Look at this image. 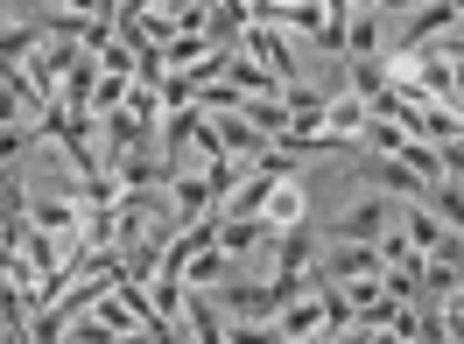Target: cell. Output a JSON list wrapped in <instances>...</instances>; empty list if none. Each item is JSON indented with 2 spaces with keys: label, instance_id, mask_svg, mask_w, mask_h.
Wrapping results in <instances>:
<instances>
[{
  "label": "cell",
  "instance_id": "3",
  "mask_svg": "<svg viewBox=\"0 0 464 344\" xmlns=\"http://www.w3.org/2000/svg\"><path fill=\"white\" fill-rule=\"evenodd\" d=\"M239 50H246V57L261 63V71H275L282 85H303V78H295V50H289V35L275 29V22H254V29H246V43H239Z\"/></svg>",
  "mask_w": 464,
  "mask_h": 344
},
{
  "label": "cell",
  "instance_id": "12",
  "mask_svg": "<svg viewBox=\"0 0 464 344\" xmlns=\"http://www.w3.org/2000/svg\"><path fill=\"white\" fill-rule=\"evenodd\" d=\"M43 22H22V29H0V78H14V71H22V63L35 57V50H43Z\"/></svg>",
  "mask_w": 464,
  "mask_h": 344
},
{
  "label": "cell",
  "instance_id": "17",
  "mask_svg": "<svg viewBox=\"0 0 464 344\" xmlns=\"http://www.w3.org/2000/svg\"><path fill=\"white\" fill-rule=\"evenodd\" d=\"M120 113H134V119H148V127H155V134H162V91H155V85H141V78H134V91H127V106H120Z\"/></svg>",
  "mask_w": 464,
  "mask_h": 344
},
{
  "label": "cell",
  "instance_id": "8",
  "mask_svg": "<svg viewBox=\"0 0 464 344\" xmlns=\"http://www.w3.org/2000/svg\"><path fill=\"white\" fill-rule=\"evenodd\" d=\"M366 119H373V106H366L359 91H331V99H324V134H338V141H359Z\"/></svg>",
  "mask_w": 464,
  "mask_h": 344
},
{
  "label": "cell",
  "instance_id": "13",
  "mask_svg": "<svg viewBox=\"0 0 464 344\" xmlns=\"http://www.w3.org/2000/svg\"><path fill=\"white\" fill-rule=\"evenodd\" d=\"M267 239H275V225H267V218H226V225H218V246H226L232 260L254 253V246H267Z\"/></svg>",
  "mask_w": 464,
  "mask_h": 344
},
{
  "label": "cell",
  "instance_id": "15",
  "mask_svg": "<svg viewBox=\"0 0 464 344\" xmlns=\"http://www.w3.org/2000/svg\"><path fill=\"white\" fill-rule=\"evenodd\" d=\"M380 50V14H345V57H373Z\"/></svg>",
  "mask_w": 464,
  "mask_h": 344
},
{
  "label": "cell",
  "instance_id": "4",
  "mask_svg": "<svg viewBox=\"0 0 464 344\" xmlns=\"http://www.w3.org/2000/svg\"><path fill=\"white\" fill-rule=\"evenodd\" d=\"M211 211H226V204L211 197V183H204V176H183V169H176V176H169V218H176V232H183V225H204Z\"/></svg>",
  "mask_w": 464,
  "mask_h": 344
},
{
  "label": "cell",
  "instance_id": "19",
  "mask_svg": "<svg viewBox=\"0 0 464 344\" xmlns=\"http://www.w3.org/2000/svg\"><path fill=\"white\" fill-rule=\"evenodd\" d=\"M422 0H380V14H415Z\"/></svg>",
  "mask_w": 464,
  "mask_h": 344
},
{
  "label": "cell",
  "instance_id": "18",
  "mask_svg": "<svg viewBox=\"0 0 464 344\" xmlns=\"http://www.w3.org/2000/svg\"><path fill=\"white\" fill-rule=\"evenodd\" d=\"M14 119H29V106H22V99H14V91L0 85V127H14Z\"/></svg>",
  "mask_w": 464,
  "mask_h": 344
},
{
  "label": "cell",
  "instance_id": "1",
  "mask_svg": "<svg viewBox=\"0 0 464 344\" xmlns=\"http://www.w3.org/2000/svg\"><path fill=\"white\" fill-rule=\"evenodd\" d=\"M394 225V197H380V190H366V197L352 204V211H338V239H352V246H380V232Z\"/></svg>",
  "mask_w": 464,
  "mask_h": 344
},
{
  "label": "cell",
  "instance_id": "6",
  "mask_svg": "<svg viewBox=\"0 0 464 344\" xmlns=\"http://www.w3.org/2000/svg\"><path fill=\"white\" fill-rule=\"evenodd\" d=\"M380 274H387V267H380V246H352V239H338V246H331V260H324V274L317 282H380Z\"/></svg>",
  "mask_w": 464,
  "mask_h": 344
},
{
  "label": "cell",
  "instance_id": "10",
  "mask_svg": "<svg viewBox=\"0 0 464 344\" xmlns=\"http://www.w3.org/2000/svg\"><path fill=\"white\" fill-rule=\"evenodd\" d=\"M261 218L275 232H295L303 218H310V190H303V176H289V183H275V197L261 204Z\"/></svg>",
  "mask_w": 464,
  "mask_h": 344
},
{
  "label": "cell",
  "instance_id": "20",
  "mask_svg": "<svg viewBox=\"0 0 464 344\" xmlns=\"http://www.w3.org/2000/svg\"><path fill=\"white\" fill-rule=\"evenodd\" d=\"M352 14H380V0H345Z\"/></svg>",
  "mask_w": 464,
  "mask_h": 344
},
{
  "label": "cell",
  "instance_id": "11",
  "mask_svg": "<svg viewBox=\"0 0 464 344\" xmlns=\"http://www.w3.org/2000/svg\"><path fill=\"white\" fill-rule=\"evenodd\" d=\"M275 323H282V338H289V344L317 338V330H324V288H310V295H295V302H289L282 316H275Z\"/></svg>",
  "mask_w": 464,
  "mask_h": 344
},
{
  "label": "cell",
  "instance_id": "9",
  "mask_svg": "<svg viewBox=\"0 0 464 344\" xmlns=\"http://www.w3.org/2000/svg\"><path fill=\"white\" fill-rule=\"evenodd\" d=\"M394 225L408 232V246H415V253L430 260L436 246H443V239H450V225H443V218H436L430 204H401V211H394Z\"/></svg>",
  "mask_w": 464,
  "mask_h": 344
},
{
  "label": "cell",
  "instance_id": "14",
  "mask_svg": "<svg viewBox=\"0 0 464 344\" xmlns=\"http://www.w3.org/2000/svg\"><path fill=\"white\" fill-rule=\"evenodd\" d=\"M232 282V253L226 246H204L190 267H183V288H226Z\"/></svg>",
  "mask_w": 464,
  "mask_h": 344
},
{
  "label": "cell",
  "instance_id": "7",
  "mask_svg": "<svg viewBox=\"0 0 464 344\" xmlns=\"http://www.w3.org/2000/svg\"><path fill=\"white\" fill-rule=\"evenodd\" d=\"M211 127H218V148H226L232 162H261L267 148H275V141H267V134H261V127H254L246 113H211Z\"/></svg>",
  "mask_w": 464,
  "mask_h": 344
},
{
  "label": "cell",
  "instance_id": "5",
  "mask_svg": "<svg viewBox=\"0 0 464 344\" xmlns=\"http://www.w3.org/2000/svg\"><path fill=\"white\" fill-rule=\"evenodd\" d=\"M134 148H155V127H148V119H134V113L99 119V162H106V169H113L120 155H134Z\"/></svg>",
  "mask_w": 464,
  "mask_h": 344
},
{
  "label": "cell",
  "instance_id": "16",
  "mask_svg": "<svg viewBox=\"0 0 464 344\" xmlns=\"http://www.w3.org/2000/svg\"><path fill=\"white\" fill-rule=\"evenodd\" d=\"M226 344H289L282 323H254V316H232L226 323Z\"/></svg>",
  "mask_w": 464,
  "mask_h": 344
},
{
  "label": "cell",
  "instance_id": "21",
  "mask_svg": "<svg viewBox=\"0 0 464 344\" xmlns=\"http://www.w3.org/2000/svg\"><path fill=\"white\" fill-rule=\"evenodd\" d=\"M450 7H458V29H464V0H450Z\"/></svg>",
  "mask_w": 464,
  "mask_h": 344
},
{
  "label": "cell",
  "instance_id": "2",
  "mask_svg": "<svg viewBox=\"0 0 464 344\" xmlns=\"http://www.w3.org/2000/svg\"><path fill=\"white\" fill-rule=\"evenodd\" d=\"M359 176L373 183L380 197H401V204H422V197H430V183L408 169V162H394V155H366V162H359Z\"/></svg>",
  "mask_w": 464,
  "mask_h": 344
},
{
  "label": "cell",
  "instance_id": "22",
  "mask_svg": "<svg viewBox=\"0 0 464 344\" xmlns=\"http://www.w3.org/2000/svg\"><path fill=\"white\" fill-rule=\"evenodd\" d=\"M0 7H7V0H0Z\"/></svg>",
  "mask_w": 464,
  "mask_h": 344
}]
</instances>
